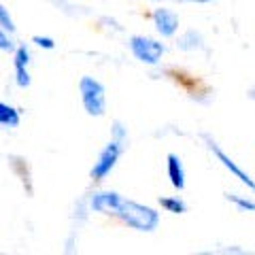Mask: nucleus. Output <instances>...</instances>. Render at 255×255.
Segmentation results:
<instances>
[{"label": "nucleus", "instance_id": "obj_1", "mask_svg": "<svg viewBox=\"0 0 255 255\" xmlns=\"http://www.w3.org/2000/svg\"><path fill=\"white\" fill-rule=\"evenodd\" d=\"M115 215L124 223H128L130 228L142 230V232H151V230H155L157 223H159V215L151 209V206L132 202V200H122Z\"/></svg>", "mask_w": 255, "mask_h": 255}, {"label": "nucleus", "instance_id": "obj_2", "mask_svg": "<svg viewBox=\"0 0 255 255\" xmlns=\"http://www.w3.org/2000/svg\"><path fill=\"white\" fill-rule=\"evenodd\" d=\"M79 90H81V100H83V107L87 113L94 117L105 115L107 96H105V87H102L100 81H96L94 77H83L81 83H79Z\"/></svg>", "mask_w": 255, "mask_h": 255}, {"label": "nucleus", "instance_id": "obj_3", "mask_svg": "<svg viewBox=\"0 0 255 255\" xmlns=\"http://www.w3.org/2000/svg\"><path fill=\"white\" fill-rule=\"evenodd\" d=\"M130 47H132L134 55L145 64H157L159 58L164 55V45L157 43L155 38H149V36H132Z\"/></svg>", "mask_w": 255, "mask_h": 255}, {"label": "nucleus", "instance_id": "obj_4", "mask_svg": "<svg viewBox=\"0 0 255 255\" xmlns=\"http://www.w3.org/2000/svg\"><path fill=\"white\" fill-rule=\"evenodd\" d=\"M119 153H122V147H119V142L111 140L109 145L102 149L98 162L94 164V168H92V179H94V181H102V179H105L107 174L113 170V166L117 164Z\"/></svg>", "mask_w": 255, "mask_h": 255}, {"label": "nucleus", "instance_id": "obj_5", "mask_svg": "<svg viewBox=\"0 0 255 255\" xmlns=\"http://www.w3.org/2000/svg\"><path fill=\"white\" fill-rule=\"evenodd\" d=\"M124 198L115 194V191H100V194L94 196L92 200V209L98 213H107V215H115L119 204H122Z\"/></svg>", "mask_w": 255, "mask_h": 255}, {"label": "nucleus", "instance_id": "obj_6", "mask_svg": "<svg viewBox=\"0 0 255 255\" xmlns=\"http://www.w3.org/2000/svg\"><path fill=\"white\" fill-rule=\"evenodd\" d=\"M211 149L215 151V155L219 157V162H221L223 166H226V168H228L230 172H232V174H234V177H236L238 181H241V183H245L247 187L255 191V181H253V179H251V177H249V174H247V172H243L241 168H238V166L234 164V159H230V155H226V153H223V151H221L217 145H215V142H211Z\"/></svg>", "mask_w": 255, "mask_h": 255}, {"label": "nucleus", "instance_id": "obj_7", "mask_svg": "<svg viewBox=\"0 0 255 255\" xmlns=\"http://www.w3.org/2000/svg\"><path fill=\"white\" fill-rule=\"evenodd\" d=\"M153 19H155V26H157V30H159V34L162 36H172L174 32H177V28H179L177 15L166 11V9H157L153 13Z\"/></svg>", "mask_w": 255, "mask_h": 255}, {"label": "nucleus", "instance_id": "obj_8", "mask_svg": "<svg viewBox=\"0 0 255 255\" xmlns=\"http://www.w3.org/2000/svg\"><path fill=\"white\" fill-rule=\"evenodd\" d=\"M28 62H30V53L26 47H17L15 51V77H17V85L19 87H28L30 85V75H28Z\"/></svg>", "mask_w": 255, "mask_h": 255}, {"label": "nucleus", "instance_id": "obj_9", "mask_svg": "<svg viewBox=\"0 0 255 255\" xmlns=\"http://www.w3.org/2000/svg\"><path fill=\"white\" fill-rule=\"evenodd\" d=\"M168 177H170V183L177 189L185 187V170H183L179 155H174V153L168 155Z\"/></svg>", "mask_w": 255, "mask_h": 255}, {"label": "nucleus", "instance_id": "obj_10", "mask_svg": "<svg viewBox=\"0 0 255 255\" xmlns=\"http://www.w3.org/2000/svg\"><path fill=\"white\" fill-rule=\"evenodd\" d=\"M168 77L172 79L174 83H179L181 87H185V90L191 92V94H196V90L200 87V81H198L196 77H191V75L183 73V70H177V68H170L168 70Z\"/></svg>", "mask_w": 255, "mask_h": 255}, {"label": "nucleus", "instance_id": "obj_11", "mask_svg": "<svg viewBox=\"0 0 255 255\" xmlns=\"http://www.w3.org/2000/svg\"><path fill=\"white\" fill-rule=\"evenodd\" d=\"M19 111L13 109L11 105H6V102H0V126L4 128H17L19 126Z\"/></svg>", "mask_w": 255, "mask_h": 255}, {"label": "nucleus", "instance_id": "obj_12", "mask_svg": "<svg viewBox=\"0 0 255 255\" xmlns=\"http://www.w3.org/2000/svg\"><path fill=\"white\" fill-rule=\"evenodd\" d=\"M159 204L164 206L166 211L170 213H185V204H183L181 200H177V198H159Z\"/></svg>", "mask_w": 255, "mask_h": 255}, {"label": "nucleus", "instance_id": "obj_13", "mask_svg": "<svg viewBox=\"0 0 255 255\" xmlns=\"http://www.w3.org/2000/svg\"><path fill=\"white\" fill-rule=\"evenodd\" d=\"M0 28H2V30H9V32H13V30H15L13 17H11L9 11H6L2 4H0Z\"/></svg>", "mask_w": 255, "mask_h": 255}, {"label": "nucleus", "instance_id": "obj_14", "mask_svg": "<svg viewBox=\"0 0 255 255\" xmlns=\"http://www.w3.org/2000/svg\"><path fill=\"white\" fill-rule=\"evenodd\" d=\"M230 200H232L234 204H238L241 209L245 211H255V202H249V200H243V198H238V196H228Z\"/></svg>", "mask_w": 255, "mask_h": 255}, {"label": "nucleus", "instance_id": "obj_15", "mask_svg": "<svg viewBox=\"0 0 255 255\" xmlns=\"http://www.w3.org/2000/svg\"><path fill=\"white\" fill-rule=\"evenodd\" d=\"M0 49L2 51H11L13 49V43H11V38L6 36V30H0Z\"/></svg>", "mask_w": 255, "mask_h": 255}, {"label": "nucleus", "instance_id": "obj_16", "mask_svg": "<svg viewBox=\"0 0 255 255\" xmlns=\"http://www.w3.org/2000/svg\"><path fill=\"white\" fill-rule=\"evenodd\" d=\"M32 41H34L38 47H45V49H53V47H55V43L51 41L49 36H34Z\"/></svg>", "mask_w": 255, "mask_h": 255}]
</instances>
